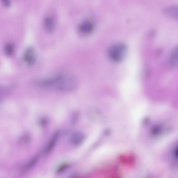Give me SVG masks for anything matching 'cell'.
<instances>
[{"label":"cell","instance_id":"1","mask_svg":"<svg viewBox=\"0 0 178 178\" xmlns=\"http://www.w3.org/2000/svg\"><path fill=\"white\" fill-rule=\"evenodd\" d=\"M127 51V47L125 44L122 43L115 44L109 49V57L113 61L120 62L124 58Z\"/></svg>","mask_w":178,"mask_h":178},{"label":"cell","instance_id":"2","mask_svg":"<svg viewBox=\"0 0 178 178\" xmlns=\"http://www.w3.org/2000/svg\"><path fill=\"white\" fill-rule=\"evenodd\" d=\"M77 82L75 78L70 76L65 75L56 86L57 90L63 92L73 91L75 90Z\"/></svg>","mask_w":178,"mask_h":178},{"label":"cell","instance_id":"3","mask_svg":"<svg viewBox=\"0 0 178 178\" xmlns=\"http://www.w3.org/2000/svg\"><path fill=\"white\" fill-rule=\"evenodd\" d=\"M64 75L57 74L51 76L39 81L38 84L40 87L47 88L56 86L62 78Z\"/></svg>","mask_w":178,"mask_h":178},{"label":"cell","instance_id":"4","mask_svg":"<svg viewBox=\"0 0 178 178\" xmlns=\"http://www.w3.org/2000/svg\"><path fill=\"white\" fill-rule=\"evenodd\" d=\"M94 28V23L92 20L88 19L82 21L78 27L79 32L84 35H88L92 34Z\"/></svg>","mask_w":178,"mask_h":178},{"label":"cell","instance_id":"5","mask_svg":"<svg viewBox=\"0 0 178 178\" xmlns=\"http://www.w3.org/2000/svg\"><path fill=\"white\" fill-rule=\"evenodd\" d=\"M36 53L34 47H29L25 51L23 59L26 65L29 66L34 65L36 61Z\"/></svg>","mask_w":178,"mask_h":178},{"label":"cell","instance_id":"6","mask_svg":"<svg viewBox=\"0 0 178 178\" xmlns=\"http://www.w3.org/2000/svg\"><path fill=\"white\" fill-rule=\"evenodd\" d=\"M60 134V131H55L52 135L44 149V154L45 155H47L50 154L53 150L57 141L58 140Z\"/></svg>","mask_w":178,"mask_h":178},{"label":"cell","instance_id":"7","mask_svg":"<svg viewBox=\"0 0 178 178\" xmlns=\"http://www.w3.org/2000/svg\"><path fill=\"white\" fill-rule=\"evenodd\" d=\"M55 21L53 16L49 15L44 17L43 24L44 29L47 32H53L55 27Z\"/></svg>","mask_w":178,"mask_h":178},{"label":"cell","instance_id":"8","mask_svg":"<svg viewBox=\"0 0 178 178\" xmlns=\"http://www.w3.org/2000/svg\"><path fill=\"white\" fill-rule=\"evenodd\" d=\"M85 138V135L80 131L72 133L69 137V141L74 146H77L81 144Z\"/></svg>","mask_w":178,"mask_h":178},{"label":"cell","instance_id":"9","mask_svg":"<svg viewBox=\"0 0 178 178\" xmlns=\"http://www.w3.org/2000/svg\"><path fill=\"white\" fill-rule=\"evenodd\" d=\"M135 157L133 154H126L120 156V160L123 165L128 166H132L135 162Z\"/></svg>","mask_w":178,"mask_h":178},{"label":"cell","instance_id":"10","mask_svg":"<svg viewBox=\"0 0 178 178\" xmlns=\"http://www.w3.org/2000/svg\"><path fill=\"white\" fill-rule=\"evenodd\" d=\"M170 63L171 65L173 67H175L177 64V48L173 50L171 53L170 59Z\"/></svg>","mask_w":178,"mask_h":178},{"label":"cell","instance_id":"11","mask_svg":"<svg viewBox=\"0 0 178 178\" xmlns=\"http://www.w3.org/2000/svg\"><path fill=\"white\" fill-rule=\"evenodd\" d=\"M14 47L13 44L11 43H7L4 47V51L6 55H12L14 52Z\"/></svg>","mask_w":178,"mask_h":178},{"label":"cell","instance_id":"12","mask_svg":"<svg viewBox=\"0 0 178 178\" xmlns=\"http://www.w3.org/2000/svg\"><path fill=\"white\" fill-rule=\"evenodd\" d=\"M39 156L38 155H36L32 158L31 160L29 161L28 163L26 166L25 169L26 170L29 169L32 167H34V166L37 164V162L39 160Z\"/></svg>","mask_w":178,"mask_h":178},{"label":"cell","instance_id":"13","mask_svg":"<svg viewBox=\"0 0 178 178\" xmlns=\"http://www.w3.org/2000/svg\"><path fill=\"white\" fill-rule=\"evenodd\" d=\"M166 12L169 16L173 17H177V8L176 6H171L166 10Z\"/></svg>","mask_w":178,"mask_h":178},{"label":"cell","instance_id":"14","mask_svg":"<svg viewBox=\"0 0 178 178\" xmlns=\"http://www.w3.org/2000/svg\"><path fill=\"white\" fill-rule=\"evenodd\" d=\"M80 116V112L78 111L74 112L72 115L71 122L72 125H75L78 121Z\"/></svg>","mask_w":178,"mask_h":178},{"label":"cell","instance_id":"15","mask_svg":"<svg viewBox=\"0 0 178 178\" xmlns=\"http://www.w3.org/2000/svg\"><path fill=\"white\" fill-rule=\"evenodd\" d=\"M68 167V164H66V163L62 164L57 168L56 173L59 174L61 173L62 172H63L65 170L67 169Z\"/></svg>","mask_w":178,"mask_h":178},{"label":"cell","instance_id":"16","mask_svg":"<svg viewBox=\"0 0 178 178\" xmlns=\"http://www.w3.org/2000/svg\"><path fill=\"white\" fill-rule=\"evenodd\" d=\"M48 123V119L46 117H42L39 120V124L42 127L47 126Z\"/></svg>","mask_w":178,"mask_h":178},{"label":"cell","instance_id":"17","mask_svg":"<svg viewBox=\"0 0 178 178\" xmlns=\"http://www.w3.org/2000/svg\"><path fill=\"white\" fill-rule=\"evenodd\" d=\"M3 4H4L5 6H9L10 4V3H9V1H3Z\"/></svg>","mask_w":178,"mask_h":178},{"label":"cell","instance_id":"18","mask_svg":"<svg viewBox=\"0 0 178 178\" xmlns=\"http://www.w3.org/2000/svg\"><path fill=\"white\" fill-rule=\"evenodd\" d=\"M72 178H77V177H72Z\"/></svg>","mask_w":178,"mask_h":178}]
</instances>
